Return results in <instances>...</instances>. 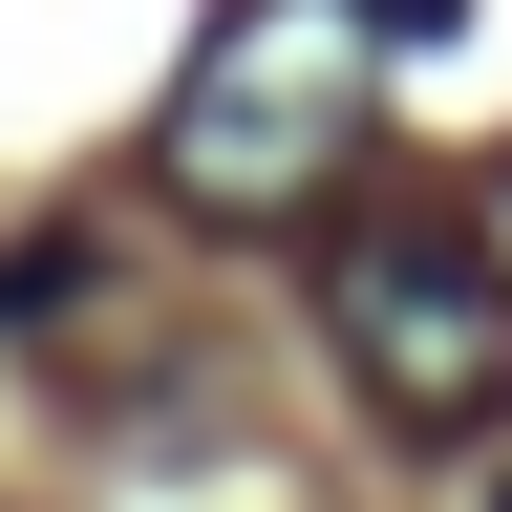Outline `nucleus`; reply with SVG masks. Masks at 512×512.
Here are the masks:
<instances>
[{"mask_svg":"<svg viewBox=\"0 0 512 512\" xmlns=\"http://www.w3.org/2000/svg\"><path fill=\"white\" fill-rule=\"evenodd\" d=\"M320 342L363 363L384 427H512V256L470 214H342L320 235Z\"/></svg>","mask_w":512,"mask_h":512,"instance_id":"f03ea898","label":"nucleus"},{"mask_svg":"<svg viewBox=\"0 0 512 512\" xmlns=\"http://www.w3.org/2000/svg\"><path fill=\"white\" fill-rule=\"evenodd\" d=\"M363 22H384V43H448V0H363Z\"/></svg>","mask_w":512,"mask_h":512,"instance_id":"7ed1b4c3","label":"nucleus"},{"mask_svg":"<svg viewBox=\"0 0 512 512\" xmlns=\"http://www.w3.org/2000/svg\"><path fill=\"white\" fill-rule=\"evenodd\" d=\"M363 0H256V22H214L192 43V86L150 107V192L192 235H278V214H320L342 192V150H363Z\"/></svg>","mask_w":512,"mask_h":512,"instance_id":"f257e3e1","label":"nucleus"}]
</instances>
